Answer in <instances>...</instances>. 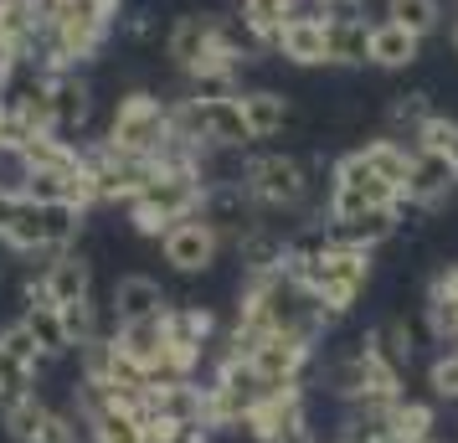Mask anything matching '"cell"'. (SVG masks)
<instances>
[{
  "label": "cell",
  "instance_id": "8d00e7d4",
  "mask_svg": "<svg viewBox=\"0 0 458 443\" xmlns=\"http://www.w3.org/2000/svg\"><path fill=\"white\" fill-rule=\"evenodd\" d=\"M428 392H433V402H458V345L443 351V356H433V366H428Z\"/></svg>",
  "mask_w": 458,
  "mask_h": 443
},
{
  "label": "cell",
  "instance_id": "ab89813d",
  "mask_svg": "<svg viewBox=\"0 0 458 443\" xmlns=\"http://www.w3.org/2000/svg\"><path fill=\"white\" fill-rule=\"evenodd\" d=\"M448 47H454V57H458V16L448 21Z\"/></svg>",
  "mask_w": 458,
  "mask_h": 443
},
{
  "label": "cell",
  "instance_id": "9c48e42d",
  "mask_svg": "<svg viewBox=\"0 0 458 443\" xmlns=\"http://www.w3.org/2000/svg\"><path fill=\"white\" fill-rule=\"evenodd\" d=\"M201 222H207L211 233L227 243L232 253L248 243L263 222H268V211L252 201V191L242 186V181H222V186H207V201H201V211H196Z\"/></svg>",
  "mask_w": 458,
  "mask_h": 443
},
{
  "label": "cell",
  "instance_id": "ac0fdd59",
  "mask_svg": "<svg viewBox=\"0 0 458 443\" xmlns=\"http://www.w3.org/2000/svg\"><path fill=\"white\" fill-rule=\"evenodd\" d=\"M145 413L170 422H207V381H155L145 397Z\"/></svg>",
  "mask_w": 458,
  "mask_h": 443
},
{
  "label": "cell",
  "instance_id": "4dcf8cb0",
  "mask_svg": "<svg viewBox=\"0 0 458 443\" xmlns=\"http://www.w3.org/2000/svg\"><path fill=\"white\" fill-rule=\"evenodd\" d=\"M386 21L407 26L412 37H433V31H443V0H386Z\"/></svg>",
  "mask_w": 458,
  "mask_h": 443
},
{
  "label": "cell",
  "instance_id": "1f68e13d",
  "mask_svg": "<svg viewBox=\"0 0 458 443\" xmlns=\"http://www.w3.org/2000/svg\"><path fill=\"white\" fill-rule=\"evenodd\" d=\"M437 108L428 93H392V104H386V124H392V140H417V129L433 119Z\"/></svg>",
  "mask_w": 458,
  "mask_h": 443
},
{
  "label": "cell",
  "instance_id": "8fae6325",
  "mask_svg": "<svg viewBox=\"0 0 458 443\" xmlns=\"http://www.w3.org/2000/svg\"><path fill=\"white\" fill-rule=\"evenodd\" d=\"M454 196H458V166L428 145H412V170H407V186H402V207L437 211Z\"/></svg>",
  "mask_w": 458,
  "mask_h": 443
},
{
  "label": "cell",
  "instance_id": "4fadbf2b",
  "mask_svg": "<svg viewBox=\"0 0 458 443\" xmlns=\"http://www.w3.org/2000/svg\"><path fill=\"white\" fill-rule=\"evenodd\" d=\"M273 57L289 67H330V16H289L273 37Z\"/></svg>",
  "mask_w": 458,
  "mask_h": 443
},
{
  "label": "cell",
  "instance_id": "484cf974",
  "mask_svg": "<svg viewBox=\"0 0 458 443\" xmlns=\"http://www.w3.org/2000/svg\"><path fill=\"white\" fill-rule=\"evenodd\" d=\"M371 31L366 16H330V67H371Z\"/></svg>",
  "mask_w": 458,
  "mask_h": 443
},
{
  "label": "cell",
  "instance_id": "74e56055",
  "mask_svg": "<svg viewBox=\"0 0 458 443\" xmlns=\"http://www.w3.org/2000/svg\"><path fill=\"white\" fill-rule=\"evenodd\" d=\"M21 207H26L21 191H5V186H0V237L11 233V222H16V211H21Z\"/></svg>",
  "mask_w": 458,
  "mask_h": 443
},
{
  "label": "cell",
  "instance_id": "2e32d148",
  "mask_svg": "<svg viewBox=\"0 0 458 443\" xmlns=\"http://www.w3.org/2000/svg\"><path fill=\"white\" fill-rule=\"evenodd\" d=\"M330 227L335 243H345V248H366V253H376V248H386L407 222H402V207H376V211H360V217H351V222H325Z\"/></svg>",
  "mask_w": 458,
  "mask_h": 443
},
{
  "label": "cell",
  "instance_id": "cb8c5ba5",
  "mask_svg": "<svg viewBox=\"0 0 458 443\" xmlns=\"http://www.w3.org/2000/svg\"><path fill=\"white\" fill-rule=\"evenodd\" d=\"M428 330H433V340H448L454 345L458 340V263H448V268H437L433 284H428Z\"/></svg>",
  "mask_w": 458,
  "mask_h": 443
},
{
  "label": "cell",
  "instance_id": "6da1fadb",
  "mask_svg": "<svg viewBox=\"0 0 458 443\" xmlns=\"http://www.w3.org/2000/svg\"><path fill=\"white\" fill-rule=\"evenodd\" d=\"M242 186L252 191V201L268 217H310L319 222L314 207V170L310 160H299L289 149H263L242 160Z\"/></svg>",
  "mask_w": 458,
  "mask_h": 443
},
{
  "label": "cell",
  "instance_id": "7c38bea8",
  "mask_svg": "<svg viewBox=\"0 0 458 443\" xmlns=\"http://www.w3.org/2000/svg\"><path fill=\"white\" fill-rule=\"evenodd\" d=\"M222 253H227V243L211 233L201 217H186V222H175V227H170V233L160 237V258H165L175 274H186V278L211 274Z\"/></svg>",
  "mask_w": 458,
  "mask_h": 443
},
{
  "label": "cell",
  "instance_id": "8992f818",
  "mask_svg": "<svg viewBox=\"0 0 458 443\" xmlns=\"http://www.w3.org/2000/svg\"><path fill=\"white\" fill-rule=\"evenodd\" d=\"M83 207L72 201H26L11 222V233L0 237L16 258H31V263H52L57 253H67L78 233H83Z\"/></svg>",
  "mask_w": 458,
  "mask_h": 443
},
{
  "label": "cell",
  "instance_id": "f1b7e54d",
  "mask_svg": "<svg viewBox=\"0 0 458 443\" xmlns=\"http://www.w3.org/2000/svg\"><path fill=\"white\" fill-rule=\"evenodd\" d=\"M437 428V402H422V397H402L386 413V433H392V443H422L433 439Z\"/></svg>",
  "mask_w": 458,
  "mask_h": 443
},
{
  "label": "cell",
  "instance_id": "e0dca14e",
  "mask_svg": "<svg viewBox=\"0 0 458 443\" xmlns=\"http://www.w3.org/2000/svg\"><path fill=\"white\" fill-rule=\"evenodd\" d=\"M52 83V114H57V134H78L93 119V83H88L78 67L67 72H47Z\"/></svg>",
  "mask_w": 458,
  "mask_h": 443
},
{
  "label": "cell",
  "instance_id": "ba28073f",
  "mask_svg": "<svg viewBox=\"0 0 458 443\" xmlns=\"http://www.w3.org/2000/svg\"><path fill=\"white\" fill-rule=\"evenodd\" d=\"M175 129L207 149H237V155H248L258 145L237 98H175Z\"/></svg>",
  "mask_w": 458,
  "mask_h": 443
},
{
  "label": "cell",
  "instance_id": "30bf717a",
  "mask_svg": "<svg viewBox=\"0 0 458 443\" xmlns=\"http://www.w3.org/2000/svg\"><path fill=\"white\" fill-rule=\"evenodd\" d=\"M314 356H319V345L304 336H293V330H268V336L258 340V351H252V366H258V377L268 381V387H289V381H310L314 371Z\"/></svg>",
  "mask_w": 458,
  "mask_h": 443
},
{
  "label": "cell",
  "instance_id": "f546056e",
  "mask_svg": "<svg viewBox=\"0 0 458 443\" xmlns=\"http://www.w3.org/2000/svg\"><path fill=\"white\" fill-rule=\"evenodd\" d=\"M165 330H170V340H186V345H201V351H211L216 336H222V325H216V315L207 304H170Z\"/></svg>",
  "mask_w": 458,
  "mask_h": 443
},
{
  "label": "cell",
  "instance_id": "4316f807",
  "mask_svg": "<svg viewBox=\"0 0 458 443\" xmlns=\"http://www.w3.org/2000/svg\"><path fill=\"white\" fill-rule=\"evenodd\" d=\"M88 439L93 443H145V407L108 402L98 418H88Z\"/></svg>",
  "mask_w": 458,
  "mask_h": 443
},
{
  "label": "cell",
  "instance_id": "d590c367",
  "mask_svg": "<svg viewBox=\"0 0 458 443\" xmlns=\"http://www.w3.org/2000/svg\"><path fill=\"white\" fill-rule=\"evenodd\" d=\"M26 392H37V371L21 366V361H11L0 351V407H11V402H21Z\"/></svg>",
  "mask_w": 458,
  "mask_h": 443
},
{
  "label": "cell",
  "instance_id": "7a4b0ae2",
  "mask_svg": "<svg viewBox=\"0 0 458 443\" xmlns=\"http://www.w3.org/2000/svg\"><path fill=\"white\" fill-rule=\"evenodd\" d=\"M201 201H207V181H201V170H165L160 166L155 170V181H149V186L124 207V222L140 237H155V243H160L175 222L196 217Z\"/></svg>",
  "mask_w": 458,
  "mask_h": 443
},
{
  "label": "cell",
  "instance_id": "44dd1931",
  "mask_svg": "<svg viewBox=\"0 0 458 443\" xmlns=\"http://www.w3.org/2000/svg\"><path fill=\"white\" fill-rule=\"evenodd\" d=\"M165 340H170V330H165V319H140V325H114V345L124 351L140 371H160V361H165Z\"/></svg>",
  "mask_w": 458,
  "mask_h": 443
},
{
  "label": "cell",
  "instance_id": "d6a6232c",
  "mask_svg": "<svg viewBox=\"0 0 458 443\" xmlns=\"http://www.w3.org/2000/svg\"><path fill=\"white\" fill-rule=\"evenodd\" d=\"M0 351L11 361H21V366H31V371H42L47 356H42V345H37V336H31V325L26 319H11L5 330H0Z\"/></svg>",
  "mask_w": 458,
  "mask_h": 443
},
{
  "label": "cell",
  "instance_id": "3957f363",
  "mask_svg": "<svg viewBox=\"0 0 458 443\" xmlns=\"http://www.w3.org/2000/svg\"><path fill=\"white\" fill-rule=\"evenodd\" d=\"M376 207H402V186H392L360 149L335 155L330 186H325V201H319V222H351V217Z\"/></svg>",
  "mask_w": 458,
  "mask_h": 443
},
{
  "label": "cell",
  "instance_id": "52a82bcc",
  "mask_svg": "<svg viewBox=\"0 0 458 443\" xmlns=\"http://www.w3.org/2000/svg\"><path fill=\"white\" fill-rule=\"evenodd\" d=\"M304 289L319 299V310H325L335 325L351 319V310L360 304V294L371 289V253H366V248H345V243L330 237V248H325V258L310 268Z\"/></svg>",
  "mask_w": 458,
  "mask_h": 443
},
{
  "label": "cell",
  "instance_id": "b9f144b4",
  "mask_svg": "<svg viewBox=\"0 0 458 443\" xmlns=\"http://www.w3.org/2000/svg\"><path fill=\"white\" fill-rule=\"evenodd\" d=\"M422 443H437V439H422Z\"/></svg>",
  "mask_w": 458,
  "mask_h": 443
},
{
  "label": "cell",
  "instance_id": "f35d334b",
  "mask_svg": "<svg viewBox=\"0 0 458 443\" xmlns=\"http://www.w3.org/2000/svg\"><path fill=\"white\" fill-rule=\"evenodd\" d=\"M5 145H21V140H16V124H11V108H5V98H0V149Z\"/></svg>",
  "mask_w": 458,
  "mask_h": 443
},
{
  "label": "cell",
  "instance_id": "d4e9b609",
  "mask_svg": "<svg viewBox=\"0 0 458 443\" xmlns=\"http://www.w3.org/2000/svg\"><path fill=\"white\" fill-rule=\"evenodd\" d=\"M299 11H304V0H242L237 21H242V31L252 37V47L273 57V37H278V26L289 21V16H299Z\"/></svg>",
  "mask_w": 458,
  "mask_h": 443
},
{
  "label": "cell",
  "instance_id": "277c9868",
  "mask_svg": "<svg viewBox=\"0 0 458 443\" xmlns=\"http://www.w3.org/2000/svg\"><path fill=\"white\" fill-rule=\"evenodd\" d=\"M170 129H175V98H160L149 88H129L124 98L114 104V114H108L104 145H114L119 155L155 160L165 149Z\"/></svg>",
  "mask_w": 458,
  "mask_h": 443
},
{
  "label": "cell",
  "instance_id": "d6986e66",
  "mask_svg": "<svg viewBox=\"0 0 458 443\" xmlns=\"http://www.w3.org/2000/svg\"><path fill=\"white\" fill-rule=\"evenodd\" d=\"M237 104H242V119H248L252 140H273V134H284L289 119H293L289 93H278V88H242Z\"/></svg>",
  "mask_w": 458,
  "mask_h": 443
},
{
  "label": "cell",
  "instance_id": "60d3db41",
  "mask_svg": "<svg viewBox=\"0 0 458 443\" xmlns=\"http://www.w3.org/2000/svg\"><path fill=\"white\" fill-rule=\"evenodd\" d=\"M314 5H319V11H330V5H340V0H314Z\"/></svg>",
  "mask_w": 458,
  "mask_h": 443
},
{
  "label": "cell",
  "instance_id": "5bb4252c",
  "mask_svg": "<svg viewBox=\"0 0 458 443\" xmlns=\"http://www.w3.org/2000/svg\"><path fill=\"white\" fill-rule=\"evenodd\" d=\"M222 26H227V16H222V11H186V16H175V26L165 31L170 67L186 78L191 67L201 63L216 42H222Z\"/></svg>",
  "mask_w": 458,
  "mask_h": 443
},
{
  "label": "cell",
  "instance_id": "5b68a950",
  "mask_svg": "<svg viewBox=\"0 0 458 443\" xmlns=\"http://www.w3.org/2000/svg\"><path fill=\"white\" fill-rule=\"evenodd\" d=\"M268 397V381L258 377L252 361L237 356H211L207 366V428L211 433H242L252 418V407Z\"/></svg>",
  "mask_w": 458,
  "mask_h": 443
},
{
  "label": "cell",
  "instance_id": "836d02e7",
  "mask_svg": "<svg viewBox=\"0 0 458 443\" xmlns=\"http://www.w3.org/2000/svg\"><path fill=\"white\" fill-rule=\"evenodd\" d=\"M63 325H67V336H72V351L88 345V340L108 336L104 325H98V304H93V299H72V304H63Z\"/></svg>",
  "mask_w": 458,
  "mask_h": 443
},
{
  "label": "cell",
  "instance_id": "e575fe53",
  "mask_svg": "<svg viewBox=\"0 0 458 443\" xmlns=\"http://www.w3.org/2000/svg\"><path fill=\"white\" fill-rule=\"evenodd\" d=\"M412 145H428V149L448 155V160L458 166V119H454V114H433L428 124L417 129V140H412Z\"/></svg>",
  "mask_w": 458,
  "mask_h": 443
},
{
  "label": "cell",
  "instance_id": "83f0119b",
  "mask_svg": "<svg viewBox=\"0 0 458 443\" xmlns=\"http://www.w3.org/2000/svg\"><path fill=\"white\" fill-rule=\"evenodd\" d=\"M47 418H52V402H47L42 392H26L21 402L0 407V428H5V439L11 443H42Z\"/></svg>",
  "mask_w": 458,
  "mask_h": 443
},
{
  "label": "cell",
  "instance_id": "ffe728a7",
  "mask_svg": "<svg viewBox=\"0 0 458 443\" xmlns=\"http://www.w3.org/2000/svg\"><path fill=\"white\" fill-rule=\"evenodd\" d=\"M366 351H371L392 377L407 381V371H412V356H417V336L407 319H381L376 330H366Z\"/></svg>",
  "mask_w": 458,
  "mask_h": 443
},
{
  "label": "cell",
  "instance_id": "9a60e30c",
  "mask_svg": "<svg viewBox=\"0 0 458 443\" xmlns=\"http://www.w3.org/2000/svg\"><path fill=\"white\" fill-rule=\"evenodd\" d=\"M108 315L114 325H140V319H165L170 315V294L160 278H145V274H124L108 294Z\"/></svg>",
  "mask_w": 458,
  "mask_h": 443
},
{
  "label": "cell",
  "instance_id": "7402d4cb",
  "mask_svg": "<svg viewBox=\"0 0 458 443\" xmlns=\"http://www.w3.org/2000/svg\"><path fill=\"white\" fill-rule=\"evenodd\" d=\"M42 284L52 289L57 304H72V299H93V263H88L78 248L57 253L52 263H42Z\"/></svg>",
  "mask_w": 458,
  "mask_h": 443
},
{
  "label": "cell",
  "instance_id": "603a6c76",
  "mask_svg": "<svg viewBox=\"0 0 458 443\" xmlns=\"http://www.w3.org/2000/svg\"><path fill=\"white\" fill-rule=\"evenodd\" d=\"M417 63H422V37H412L407 26H396V21H376L371 67H381V72H407Z\"/></svg>",
  "mask_w": 458,
  "mask_h": 443
}]
</instances>
